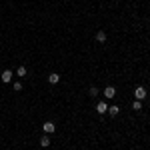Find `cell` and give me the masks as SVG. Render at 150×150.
<instances>
[{
  "mask_svg": "<svg viewBox=\"0 0 150 150\" xmlns=\"http://www.w3.org/2000/svg\"><path fill=\"white\" fill-rule=\"evenodd\" d=\"M134 98H136V100H144V98H146V88H144V86H138V88L134 90Z\"/></svg>",
  "mask_w": 150,
  "mask_h": 150,
  "instance_id": "1",
  "label": "cell"
},
{
  "mask_svg": "<svg viewBox=\"0 0 150 150\" xmlns=\"http://www.w3.org/2000/svg\"><path fill=\"white\" fill-rule=\"evenodd\" d=\"M114 96H116V88L114 86H106V88H104V98L110 100V98H114Z\"/></svg>",
  "mask_w": 150,
  "mask_h": 150,
  "instance_id": "2",
  "label": "cell"
},
{
  "mask_svg": "<svg viewBox=\"0 0 150 150\" xmlns=\"http://www.w3.org/2000/svg\"><path fill=\"white\" fill-rule=\"evenodd\" d=\"M42 130H44L46 134H52V132L56 130V126H54V122H44V124H42Z\"/></svg>",
  "mask_w": 150,
  "mask_h": 150,
  "instance_id": "3",
  "label": "cell"
},
{
  "mask_svg": "<svg viewBox=\"0 0 150 150\" xmlns=\"http://www.w3.org/2000/svg\"><path fill=\"white\" fill-rule=\"evenodd\" d=\"M96 112H98V114H104V112H108V104L104 102V100H102V102H98V104H96Z\"/></svg>",
  "mask_w": 150,
  "mask_h": 150,
  "instance_id": "4",
  "label": "cell"
},
{
  "mask_svg": "<svg viewBox=\"0 0 150 150\" xmlns=\"http://www.w3.org/2000/svg\"><path fill=\"white\" fill-rule=\"evenodd\" d=\"M0 78H2V82H10L12 80V70H4L0 74Z\"/></svg>",
  "mask_w": 150,
  "mask_h": 150,
  "instance_id": "5",
  "label": "cell"
},
{
  "mask_svg": "<svg viewBox=\"0 0 150 150\" xmlns=\"http://www.w3.org/2000/svg\"><path fill=\"white\" fill-rule=\"evenodd\" d=\"M118 112H120V106H114V104L108 106V114H110V116H116Z\"/></svg>",
  "mask_w": 150,
  "mask_h": 150,
  "instance_id": "6",
  "label": "cell"
},
{
  "mask_svg": "<svg viewBox=\"0 0 150 150\" xmlns=\"http://www.w3.org/2000/svg\"><path fill=\"white\" fill-rule=\"evenodd\" d=\"M96 40H98V42H106V32H104V30H98V32H96Z\"/></svg>",
  "mask_w": 150,
  "mask_h": 150,
  "instance_id": "7",
  "label": "cell"
},
{
  "mask_svg": "<svg viewBox=\"0 0 150 150\" xmlns=\"http://www.w3.org/2000/svg\"><path fill=\"white\" fill-rule=\"evenodd\" d=\"M40 146H42V148H46V146H50V138H48V134H44V136L40 138Z\"/></svg>",
  "mask_w": 150,
  "mask_h": 150,
  "instance_id": "8",
  "label": "cell"
},
{
  "mask_svg": "<svg viewBox=\"0 0 150 150\" xmlns=\"http://www.w3.org/2000/svg\"><path fill=\"white\" fill-rule=\"evenodd\" d=\"M58 80H60L58 74H50V76H48V82H50V84H58Z\"/></svg>",
  "mask_w": 150,
  "mask_h": 150,
  "instance_id": "9",
  "label": "cell"
},
{
  "mask_svg": "<svg viewBox=\"0 0 150 150\" xmlns=\"http://www.w3.org/2000/svg\"><path fill=\"white\" fill-rule=\"evenodd\" d=\"M142 108V100H134L132 102V110H140Z\"/></svg>",
  "mask_w": 150,
  "mask_h": 150,
  "instance_id": "10",
  "label": "cell"
},
{
  "mask_svg": "<svg viewBox=\"0 0 150 150\" xmlns=\"http://www.w3.org/2000/svg\"><path fill=\"white\" fill-rule=\"evenodd\" d=\"M16 74H18V76H26V68H24V66H20V68L16 70Z\"/></svg>",
  "mask_w": 150,
  "mask_h": 150,
  "instance_id": "11",
  "label": "cell"
},
{
  "mask_svg": "<svg viewBox=\"0 0 150 150\" xmlns=\"http://www.w3.org/2000/svg\"><path fill=\"white\" fill-rule=\"evenodd\" d=\"M14 90L20 92V90H22V84H20V82H14Z\"/></svg>",
  "mask_w": 150,
  "mask_h": 150,
  "instance_id": "12",
  "label": "cell"
},
{
  "mask_svg": "<svg viewBox=\"0 0 150 150\" xmlns=\"http://www.w3.org/2000/svg\"><path fill=\"white\" fill-rule=\"evenodd\" d=\"M88 94H90V96H98V88H90Z\"/></svg>",
  "mask_w": 150,
  "mask_h": 150,
  "instance_id": "13",
  "label": "cell"
}]
</instances>
